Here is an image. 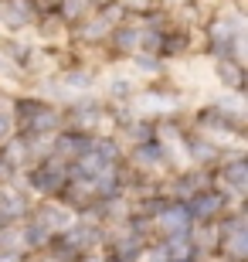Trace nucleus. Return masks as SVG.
Masks as SVG:
<instances>
[{
    "mask_svg": "<svg viewBox=\"0 0 248 262\" xmlns=\"http://www.w3.org/2000/svg\"><path fill=\"white\" fill-rule=\"evenodd\" d=\"M0 14H14V17H7L10 24H24V20H28V14H31V7L24 4V0H10L7 7H0Z\"/></svg>",
    "mask_w": 248,
    "mask_h": 262,
    "instance_id": "obj_1",
    "label": "nucleus"
},
{
    "mask_svg": "<svg viewBox=\"0 0 248 262\" xmlns=\"http://www.w3.org/2000/svg\"><path fill=\"white\" fill-rule=\"evenodd\" d=\"M4 129H7V119H0V133H4Z\"/></svg>",
    "mask_w": 248,
    "mask_h": 262,
    "instance_id": "obj_2",
    "label": "nucleus"
}]
</instances>
